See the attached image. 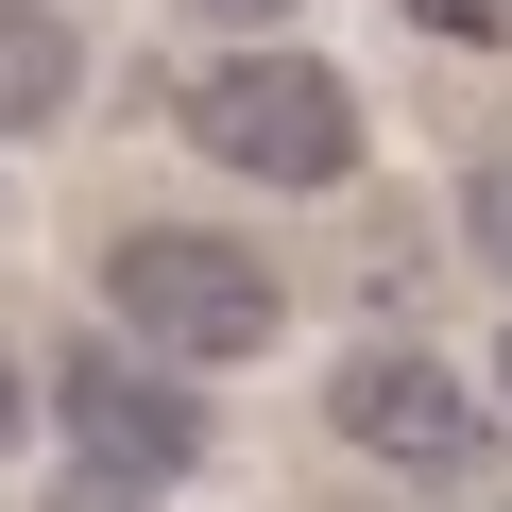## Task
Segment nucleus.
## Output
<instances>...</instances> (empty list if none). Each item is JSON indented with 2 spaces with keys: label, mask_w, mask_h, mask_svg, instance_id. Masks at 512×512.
<instances>
[{
  "label": "nucleus",
  "mask_w": 512,
  "mask_h": 512,
  "mask_svg": "<svg viewBox=\"0 0 512 512\" xmlns=\"http://www.w3.org/2000/svg\"><path fill=\"white\" fill-rule=\"evenodd\" d=\"M103 308H120V342L137 359H256L291 325V291H274V256H239V239H205V222H137V239H103Z\"/></svg>",
  "instance_id": "nucleus-1"
},
{
  "label": "nucleus",
  "mask_w": 512,
  "mask_h": 512,
  "mask_svg": "<svg viewBox=\"0 0 512 512\" xmlns=\"http://www.w3.org/2000/svg\"><path fill=\"white\" fill-rule=\"evenodd\" d=\"M188 137L239 188H342L359 171V86L325 52H205L188 69Z\"/></svg>",
  "instance_id": "nucleus-2"
},
{
  "label": "nucleus",
  "mask_w": 512,
  "mask_h": 512,
  "mask_svg": "<svg viewBox=\"0 0 512 512\" xmlns=\"http://www.w3.org/2000/svg\"><path fill=\"white\" fill-rule=\"evenodd\" d=\"M52 410H69L86 478H120V495H171V478H205V393H188L171 359H137V342H69Z\"/></svg>",
  "instance_id": "nucleus-3"
},
{
  "label": "nucleus",
  "mask_w": 512,
  "mask_h": 512,
  "mask_svg": "<svg viewBox=\"0 0 512 512\" xmlns=\"http://www.w3.org/2000/svg\"><path fill=\"white\" fill-rule=\"evenodd\" d=\"M325 410H342V444H359V461H393V478H427V495H461V478L495 461V410H478L444 359H342V393H325Z\"/></svg>",
  "instance_id": "nucleus-4"
},
{
  "label": "nucleus",
  "mask_w": 512,
  "mask_h": 512,
  "mask_svg": "<svg viewBox=\"0 0 512 512\" xmlns=\"http://www.w3.org/2000/svg\"><path fill=\"white\" fill-rule=\"evenodd\" d=\"M69 86H86V35L52 18V0H0V120H69Z\"/></svg>",
  "instance_id": "nucleus-5"
},
{
  "label": "nucleus",
  "mask_w": 512,
  "mask_h": 512,
  "mask_svg": "<svg viewBox=\"0 0 512 512\" xmlns=\"http://www.w3.org/2000/svg\"><path fill=\"white\" fill-rule=\"evenodd\" d=\"M410 18H427V35H478V52H495V35H512V0H410Z\"/></svg>",
  "instance_id": "nucleus-6"
},
{
  "label": "nucleus",
  "mask_w": 512,
  "mask_h": 512,
  "mask_svg": "<svg viewBox=\"0 0 512 512\" xmlns=\"http://www.w3.org/2000/svg\"><path fill=\"white\" fill-rule=\"evenodd\" d=\"M478 256H495V274H512V154L478 171Z\"/></svg>",
  "instance_id": "nucleus-7"
},
{
  "label": "nucleus",
  "mask_w": 512,
  "mask_h": 512,
  "mask_svg": "<svg viewBox=\"0 0 512 512\" xmlns=\"http://www.w3.org/2000/svg\"><path fill=\"white\" fill-rule=\"evenodd\" d=\"M0 444H18V359H0Z\"/></svg>",
  "instance_id": "nucleus-8"
},
{
  "label": "nucleus",
  "mask_w": 512,
  "mask_h": 512,
  "mask_svg": "<svg viewBox=\"0 0 512 512\" xmlns=\"http://www.w3.org/2000/svg\"><path fill=\"white\" fill-rule=\"evenodd\" d=\"M222 18H291V0H222Z\"/></svg>",
  "instance_id": "nucleus-9"
},
{
  "label": "nucleus",
  "mask_w": 512,
  "mask_h": 512,
  "mask_svg": "<svg viewBox=\"0 0 512 512\" xmlns=\"http://www.w3.org/2000/svg\"><path fill=\"white\" fill-rule=\"evenodd\" d=\"M495 376H512V342H495Z\"/></svg>",
  "instance_id": "nucleus-10"
}]
</instances>
